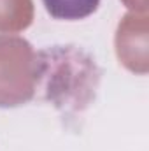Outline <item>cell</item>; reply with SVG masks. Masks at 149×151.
I'll use <instances>...</instances> for the list:
<instances>
[{
	"label": "cell",
	"mask_w": 149,
	"mask_h": 151,
	"mask_svg": "<svg viewBox=\"0 0 149 151\" xmlns=\"http://www.w3.org/2000/svg\"><path fill=\"white\" fill-rule=\"evenodd\" d=\"M42 4L54 19L75 21L91 16L98 9L100 0H42Z\"/></svg>",
	"instance_id": "cell-1"
}]
</instances>
